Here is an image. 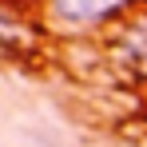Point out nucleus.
<instances>
[{"instance_id":"obj_1","label":"nucleus","mask_w":147,"mask_h":147,"mask_svg":"<svg viewBox=\"0 0 147 147\" xmlns=\"http://www.w3.org/2000/svg\"><path fill=\"white\" fill-rule=\"evenodd\" d=\"M131 4L135 0H44V16L52 28L84 36V32H99V28L123 20Z\"/></svg>"},{"instance_id":"obj_2","label":"nucleus","mask_w":147,"mask_h":147,"mask_svg":"<svg viewBox=\"0 0 147 147\" xmlns=\"http://www.w3.org/2000/svg\"><path fill=\"white\" fill-rule=\"evenodd\" d=\"M107 52L127 76L147 80V12H131L115 20L111 36H107Z\"/></svg>"},{"instance_id":"obj_3","label":"nucleus","mask_w":147,"mask_h":147,"mask_svg":"<svg viewBox=\"0 0 147 147\" xmlns=\"http://www.w3.org/2000/svg\"><path fill=\"white\" fill-rule=\"evenodd\" d=\"M28 52V24L8 0H0V60H16Z\"/></svg>"}]
</instances>
